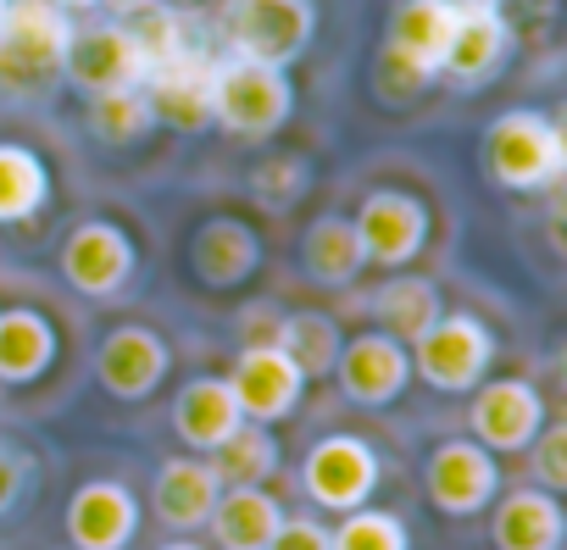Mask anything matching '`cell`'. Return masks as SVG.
Returning <instances> with one entry per match:
<instances>
[{"instance_id": "cell-8", "label": "cell", "mask_w": 567, "mask_h": 550, "mask_svg": "<svg viewBox=\"0 0 567 550\" xmlns=\"http://www.w3.org/2000/svg\"><path fill=\"white\" fill-rule=\"evenodd\" d=\"M212 79H217V62L189 40V45H184L173 62H162L140 90H145L156 123H167V128H178V134H200V128H212Z\"/></svg>"}, {"instance_id": "cell-27", "label": "cell", "mask_w": 567, "mask_h": 550, "mask_svg": "<svg viewBox=\"0 0 567 550\" xmlns=\"http://www.w3.org/2000/svg\"><path fill=\"white\" fill-rule=\"evenodd\" d=\"M206 467L223 489H261L278 473V439L267 434V423H239L217 450H206Z\"/></svg>"}, {"instance_id": "cell-36", "label": "cell", "mask_w": 567, "mask_h": 550, "mask_svg": "<svg viewBox=\"0 0 567 550\" xmlns=\"http://www.w3.org/2000/svg\"><path fill=\"white\" fill-rule=\"evenodd\" d=\"M278 323H284V312L278 307H267V301H256V307H245L239 312V345H278Z\"/></svg>"}, {"instance_id": "cell-9", "label": "cell", "mask_w": 567, "mask_h": 550, "mask_svg": "<svg viewBox=\"0 0 567 550\" xmlns=\"http://www.w3.org/2000/svg\"><path fill=\"white\" fill-rule=\"evenodd\" d=\"M351 228L373 267H406L429 245V206L406 189H373L351 217Z\"/></svg>"}, {"instance_id": "cell-3", "label": "cell", "mask_w": 567, "mask_h": 550, "mask_svg": "<svg viewBox=\"0 0 567 550\" xmlns=\"http://www.w3.org/2000/svg\"><path fill=\"white\" fill-rule=\"evenodd\" d=\"M296 112V84L284 68H261V62H217L212 79V123L234 139H272Z\"/></svg>"}, {"instance_id": "cell-30", "label": "cell", "mask_w": 567, "mask_h": 550, "mask_svg": "<svg viewBox=\"0 0 567 550\" xmlns=\"http://www.w3.org/2000/svg\"><path fill=\"white\" fill-rule=\"evenodd\" d=\"M156 128V112L145 101V90H112V95H90V134L101 145H140Z\"/></svg>"}, {"instance_id": "cell-37", "label": "cell", "mask_w": 567, "mask_h": 550, "mask_svg": "<svg viewBox=\"0 0 567 550\" xmlns=\"http://www.w3.org/2000/svg\"><path fill=\"white\" fill-rule=\"evenodd\" d=\"M379 84H384V95H395V101H412V95H417L423 84H434V79H423L417 68H406L401 56H390V51H384V56H379Z\"/></svg>"}, {"instance_id": "cell-31", "label": "cell", "mask_w": 567, "mask_h": 550, "mask_svg": "<svg viewBox=\"0 0 567 550\" xmlns=\"http://www.w3.org/2000/svg\"><path fill=\"white\" fill-rule=\"evenodd\" d=\"M117 23H123V34L134 40V51H140V62H145V79L189 45V23H184L173 7H162V0H156V7H145V12L117 18Z\"/></svg>"}, {"instance_id": "cell-42", "label": "cell", "mask_w": 567, "mask_h": 550, "mask_svg": "<svg viewBox=\"0 0 567 550\" xmlns=\"http://www.w3.org/2000/svg\"><path fill=\"white\" fill-rule=\"evenodd\" d=\"M62 12H84V7H101V0H56Z\"/></svg>"}, {"instance_id": "cell-6", "label": "cell", "mask_w": 567, "mask_h": 550, "mask_svg": "<svg viewBox=\"0 0 567 550\" xmlns=\"http://www.w3.org/2000/svg\"><path fill=\"white\" fill-rule=\"evenodd\" d=\"M301 489L318 506H329V511H357L379 489V450L368 439H357V434H329V439H318L307 450Z\"/></svg>"}, {"instance_id": "cell-20", "label": "cell", "mask_w": 567, "mask_h": 550, "mask_svg": "<svg viewBox=\"0 0 567 550\" xmlns=\"http://www.w3.org/2000/svg\"><path fill=\"white\" fill-rule=\"evenodd\" d=\"M451 29H456V12L445 7V0H401L395 18H390V40H384V51L401 56L406 68H417L423 79H440V62H445Z\"/></svg>"}, {"instance_id": "cell-33", "label": "cell", "mask_w": 567, "mask_h": 550, "mask_svg": "<svg viewBox=\"0 0 567 550\" xmlns=\"http://www.w3.org/2000/svg\"><path fill=\"white\" fill-rule=\"evenodd\" d=\"M307 184H312V173H307L301 156H267V162L250 167V195H256L261 211H290L307 195Z\"/></svg>"}, {"instance_id": "cell-14", "label": "cell", "mask_w": 567, "mask_h": 550, "mask_svg": "<svg viewBox=\"0 0 567 550\" xmlns=\"http://www.w3.org/2000/svg\"><path fill=\"white\" fill-rule=\"evenodd\" d=\"M167 362H173V351H167V340H162L156 329L123 323V329H112V334L101 340V351H95V378H101V390L117 395V401H145V395L162 390Z\"/></svg>"}, {"instance_id": "cell-18", "label": "cell", "mask_w": 567, "mask_h": 550, "mask_svg": "<svg viewBox=\"0 0 567 550\" xmlns=\"http://www.w3.org/2000/svg\"><path fill=\"white\" fill-rule=\"evenodd\" d=\"M189 267L212 290H234L261 267V234L245 217H206L189 239Z\"/></svg>"}, {"instance_id": "cell-11", "label": "cell", "mask_w": 567, "mask_h": 550, "mask_svg": "<svg viewBox=\"0 0 567 550\" xmlns=\"http://www.w3.org/2000/svg\"><path fill=\"white\" fill-rule=\"evenodd\" d=\"M62 79L79 84L84 95H112V90H140L145 62H140L134 40L123 34V23H90V29H73Z\"/></svg>"}, {"instance_id": "cell-29", "label": "cell", "mask_w": 567, "mask_h": 550, "mask_svg": "<svg viewBox=\"0 0 567 550\" xmlns=\"http://www.w3.org/2000/svg\"><path fill=\"white\" fill-rule=\"evenodd\" d=\"M51 200V173L29 145H0V222H29Z\"/></svg>"}, {"instance_id": "cell-44", "label": "cell", "mask_w": 567, "mask_h": 550, "mask_svg": "<svg viewBox=\"0 0 567 550\" xmlns=\"http://www.w3.org/2000/svg\"><path fill=\"white\" fill-rule=\"evenodd\" d=\"M0 12H7V0H0Z\"/></svg>"}, {"instance_id": "cell-7", "label": "cell", "mask_w": 567, "mask_h": 550, "mask_svg": "<svg viewBox=\"0 0 567 550\" xmlns=\"http://www.w3.org/2000/svg\"><path fill=\"white\" fill-rule=\"evenodd\" d=\"M62 279L90 295V301H112L128 290L134 279V239L117 228V222H79L68 239H62Z\"/></svg>"}, {"instance_id": "cell-10", "label": "cell", "mask_w": 567, "mask_h": 550, "mask_svg": "<svg viewBox=\"0 0 567 550\" xmlns=\"http://www.w3.org/2000/svg\"><path fill=\"white\" fill-rule=\"evenodd\" d=\"M423 489H429V500L445 517H473V511H484L495 500L501 467H495V456L478 439H445L429 456V467H423Z\"/></svg>"}, {"instance_id": "cell-1", "label": "cell", "mask_w": 567, "mask_h": 550, "mask_svg": "<svg viewBox=\"0 0 567 550\" xmlns=\"http://www.w3.org/2000/svg\"><path fill=\"white\" fill-rule=\"evenodd\" d=\"M73 18L56 0H7L0 12V95H45L62 79Z\"/></svg>"}, {"instance_id": "cell-22", "label": "cell", "mask_w": 567, "mask_h": 550, "mask_svg": "<svg viewBox=\"0 0 567 550\" xmlns=\"http://www.w3.org/2000/svg\"><path fill=\"white\" fill-rule=\"evenodd\" d=\"M223 484L217 473L206 467V456H167L156 467V489H151V506L167 528H200L217 506Z\"/></svg>"}, {"instance_id": "cell-13", "label": "cell", "mask_w": 567, "mask_h": 550, "mask_svg": "<svg viewBox=\"0 0 567 550\" xmlns=\"http://www.w3.org/2000/svg\"><path fill=\"white\" fill-rule=\"evenodd\" d=\"M228 390L239 401L245 423H278L301 406L307 378L296 373V362L284 356L278 345H239V362L228 373Z\"/></svg>"}, {"instance_id": "cell-2", "label": "cell", "mask_w": 567, "mask_h": 550, "mask_svg": "<svg viewBox=\"0 0 567 550\" xmlns=\"http://www.w3.org/2000/svg\"><path fill=\"white\" fill-rule=\"evenodd\" d=\"M484 167L501 189H556L567 173V134L545 112H506L484 134Z\"/></svg>"}, {"instance_id": "cell-5", "label": "cell", "mask_w": 567, "mask_h": 550, "mask_svg": "<svg viewBox=\"0 0 567 550\" xmlns=\"http://www.w3.org/2000/svg\"><path fill=\"white\" fill-rule=\"evenodd\" d=\"M412 373L423 378V384H434V390H445V395H462V390H478V378L489 373V362H495V334L478 323V318H467V312H451V318H440L423 340H412Z\"/></svg>"}, {"instance_id": "cell-38", "label": "cell", "mask_w": 567, "mask_h": 550, "mask_svg": "<svg viewBox=\"0 0 567 550\" xmlns=\"http://www.w3.org/2000/svg\"><path fill=\"white\" fill-rule=\"evenodd\" d=\"M23 484H29V461L12 445H0V517L23 500Z\"/></svg>"}, {"instance_id": "cell-32", "label": "cell", "mask_w": 567, "mask_h": 550, "mask_svg": "<svg viewBox=\"0 0 567 550\" xmlns=\"http://www.w3.org/2000/svg\"><path fill=\"white\" fill-rule=\"evenodd\" d=\"M329 550H412V539H406V522H401L395 511H368V506H357V511H346V522L329 533Z\"/></svg>"}, {"instance_id": "cell-4", "label": "cell", "mask_w": 567, "mask_h": 550, "mask_svg": "<svg viewBox=\"0 0 567 550\" xmlns=\"http://www.w3.org/2000/svg\"><path fill=\"white\" fill-rule=\"evenodd\" d=\"M318 7L312 0H223V40L239 62L290 68L312 51Z\"/></svg>"}, {"instance_id": "cell-35", "label": "cell", "mask_w": 567, "mask_h": 550, "mask_svg": "<svg viewBox=\"0 0 567 550\" xmlns=\"http://www.w3.org/2000/svg\"><path fill=\"white\" fill-rule=\"evenodd\" d=\"M267 550H329V528L318 517H284Z\"/></svg>"}, {"instance_id": "cell-40", "label": "cell", "mask_w": 567, "mask_h": 550, "mask_svg": "<svg viewBox=\"0 0 567 550\" xmlns=\"http://www.w3.org/2000/svg\"><path fill=\"white\" fill-rule=\"evenodd\" d=\"M162 7H173V12H178V18L189 23V18H200V12L212 7V0H162Z\"/></svg>"}, {"instance_id": "cell-34", "label": "cell", "mask_w": 567, "mask_h": 550, "mask_svg": "<svg viewBox=\"0 0 567 550\" xmlns=\"http://www.w3.org/2000/svg\"><path fill=\"white\" fill-rule=\"evenodd\" d=\"M534 478H539V489H567V428L561 423H545L539 434H534Z\"/></svg>"}, {"instance_id": "cell-39", "label": "cell", "mask_w": 567, "mask_h": 550, "mask_svg": "<svg viewBox=\"0 0 567 550\" xmlns=\"http://www.w3.org/2000/svg\"><path fill=\"white\" fill-rule=\"evenodd\" d=\"M445 7H451V12H501L506 0H445Z\"/></svg>"}, {"instance_id": "cell-24", "label": "cell", "mask_w": 567, "mask_h": 550, "mask_svg": "<svg viewBox=\"0 0 567 550\" xmlns=\"http://www.w3.org/2000/svg\"><path fill=\"white\" fill-rule=\"evenodd\" d=\"M301 267H307V279L323 284V290L357 284V272L368 267V256H362V239H357L351 217H340V211L318 217L307 228V239H301Z\"/></svg>"}, {"instance_id": "cell-17", "label": "cell", "mask_w": 567, "mask_h": 550, "mask_svg": "<svg viewBox=\"0 0 567 550\" xmlns=\"http://www.w3.org/2000/svg\"><path fill=\"white\" fill-rule=\"evenodd\" d=\"M140 528V500L117 478H90L68 500V539L73 550H128Z\"/></svg>"}, {"instance_id": "cell-15", "label": "cell", "mask_w": 567, "mask_h": 550, "mask_svg": "<svg viewBox=\"0 0 567 550\" xmlns=\"http://www.w3.org/2000/svg\"><path fill=\"white\" fill-rule=\"evenodd\" d=\"M329 378H334L340 395L357 401V406H390V401H401V390L412 384V356H406V345H395L390 334H357V340L340 345V362H334Z\"/></svg>"}, {"instance_id": "cell-23", "label": "cell", "mask_w": 567, "mask_h": 550, "mask_svg": "<svg viewBox=\"0 0 567 550\" xmlns=\"http://www.w3.org/2000/svg\"><path fill=\"white\" fill-rule=\"evenodd\" d=\"M56 362V323L34 307L0 312V384H34Z\"/></svg>"}, {"instance_id": "cell-43", "label": "cell", "mask_w": 567, "mask_h": 550, "mask_svg": "<svg viewBox=\"0 0 567 550\" xmlns=\"http://www.w3.org/2000/svg\"><path fill=\"white\" fill-rule=\"evenodd\" d=\"M162 550H200V544H189V539H173V544H162Z\"/></svg>"}, {"instance_id": "cell-21", "label": "cell", "mask_w": 567, "mask_h": 550, "mask_svg": "<svg viewBox=\"0 0 567 550\" xmlns=\"http://www.w3.org/2000/svg\"><path fill=\"white\" fill-rule=\"evenodd\" d=\"M239 423H245V417H239V401H234L228 378H189V384L178 390V401H173V434H178L195 456L217 450Z\"/></svg>"}, {"instance_id": "cell-28", "label": "cell", "mask_w": 567, "mask_h": 550, "mask_svg": "<svg viewBox=\"0 0 567 550\" xmlns=\"http://www.w3.org/2000/svg\"><path fill=\"white\" fill-rule=\"evenodd\" d=\"M340 345H346V334L329 312H284V323H278V351L296 362L301 378H329L340 362Z\"/></svg>"}, {"instance_id": "cell-26", "label": "cell", "mask_w": 567, "mask_h": 550, "mask_svg": "<svg viewBox=\"0 0 567 550\" xmlns=\"http://www.w3.org/2000/svg\"><path fill=\"white\" fill-rule=\"evenodd\" d=\"M206 522L223 550H267V539L284 522V506L267 489H223Z\"/></svg>"}, {"instance_id": "cell-41", "label": "cell", "mask_w": 567, "mask_h": 550, "mask_svg": "<svg viewBox=\"0 0 567 550\" xmlns=\"http://www.w3.org/2000/svg\"><path fill=\"white\" fill-rule=\"evenodd\" d=\"M101 7H112L117 18H128V12H145V7H156V0H101Z\"/></svg>"}, {"instance_id": "cell-16", "label": "cell", "mask_w": 567, "mask_h": 550, "mask_svg": "<svg viewBox=\"0 0 567 550\" xmlns=\"http://www.w3.org/2000/svg\"><path fill=\"white\" fill-rule=\"evenodd\" d=\"M512 45H517V29H512L506 12H456L440 79H451L456 90H478V84H489L506 68Z\"/></svg>"}, {"instance_id": "cell-12", "label": "cell", "mask_w": 567, "mask_h": 550, "mask_svg": "<svg viewBox=\"0 0 567 550\" xmlns=\"http://www.w3.org/2000/svg\"><path fill=\"white\" fill-rule=\"evenodd\" d=\"M467 423H473V439L489 456L528 450L534 434L545 428V401H539V390L528 378H495V384H478Z\"/></svg>"}, {"instance_id": "cell-25", "label": "cell", "mask_w": 567, "mask_h": 550, "mask_svg": "<svg viewBox=\"0 0 567 550\" xmlns=\"http://www.w3.org/2000/svg\"><path fill=\"white\" fill-rule=\"evenodd\" d=\"M373 318H379V334H390L395 345H412V340H423L445 318L440 284L434 279H417V272H401V279H390L373 295Z\"/></svg>"}, {"instance_id": "cell-19", "label": "cell", "mask_w": 567, "mask_h": 550, "mask_svg": "<svg viewBox=\"0 0 567 550\" xmlns=\"http://www.w3.org/2000/svg\"><path fill=\"white\" fill-rule=\"evenodd\" d=\"M561 533H567V511L550 489H512L489 517L495 550H561Z\"/></svg>"}]
</instances>
